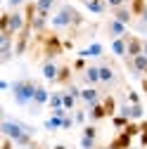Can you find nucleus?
<instances>
[{"mask_svg": "<svg viewBox=\"0 0 147 149\" xmlns=\"http://www.w3.org/2000/svg\"><path fill=\"white\" fill-rule=\"evenodd\" d=\"M140 128H142V133L147 130V121H140Z\"/></svg>", "mask_w": 147, "mask_h": 149, "instance_id": "79ce46f5", "label": "nucleus"}, {"mask_svg": "<svg viewBox=\"0 0 147 149\" xmlns=\"http://www.w3.org/2000/svg\"><path fill=\"white\" fill-rule=\"evenodd\" d=\"M41 71H43V78L45 81L55 83V81H57V73H60V64L55 62V59H45L43 66H41Z\"/></svg>", "mask_w": 147, "mask_h": 149, "instance_id": "1a4fd4ad", "label": "nucleus"}, {"mask_svg": "<svg viewBox=\"0 0 147 149\" xmlns=\"http://www.w3.org/2000/svg\"><path fill=\"white\" fill-rule=\"evenodd\" d=\"M81 90H83V88H78L76 83H69V85H66V92H69V95H74L76 100H81Z\"/></svg>", "mask_w": 147, "mask_h": 149, "instance_id": "2f4dec72", "label": "nucleus"}, {"mask_svg": "<svg viewBox=\"0 0 147 149\" xmlns=\"http://www.w3.org/2000/svg\"><path fill=\"white\" fill-rule=\"evenodd\" d=\"M142 116H145L142 104H131V121H142Z\"/></svg>", "mask_w": 147, "mask_h": 149, "instance_id": "bb28decb", "label": "nucleus"}, {"mask_svg": "<svg viewBox=\"0 0 147 149\" xmlns=\"http://www.w3.org/2000/svg\"><path fill=\"white\" fill-rule=\"evenodd\" d=\"M85 10L88 12H93V14H104L107 10H109V5H107V0H85Z\"/></svg>", "mask_w": 147, "mask_h": 149, "instance_id": "dca6fc26", "label": "nucleus"}, {"mask_svg": "<svg viewBox=\"0 0 147 149\" xmlns=\"http://www.w3.org/2000/svg\"><path fill=\"white\" fill-rule=\"evenodd\" d=\"M78 3H85V0H78Z\"/></svg>", "mask_w": 147, "mask_h": 149, "instance_id": "09e8293b", "label": "nucleus"}, {"mask_svg": "<svg viewBox=\"0 0 147 149\" xmlns=\"http://www.w3.org/2000/svg\"><path fill=\"white\" fill-rule=\"evenodd\" d=\"M119 114H121V116H126V118H131V102L119 104Z\"/></svg>", "mask_w": 147, "mask_h": 149, "instance_id": "72a5a7b5", "label": "nucleus"}, {"mask_svg": "<svg viewBox=\"0 0 147 149\" xmlns=\"http://www.w3.org/2000/svg\"><path fill=\"white\" fill-rule=\"evenodd\" d=\"M142 54H145V57H147V40L142 43Z\"/></svg>", "mask_w": 147, "mask_h": 149, "instance_id": "37998d69", "label": "nucleus"}, {"mask_svg": "<svg viewBox=\"0 0 147 149\" xmlns=\"http://www.w3.org/2000/svg\"><path fill=\"white\" fill-rule=\"evenodd\" d=\"M128 7H131L133 17H138V19H140V17L145 14V10H147V0H131V5H128Z\"/></svg>", "mask_w": 147, "mask_h": 149, "instance_id": "aec40b11", "label": "nucleus"}, {"mask_svg": "<svg viewBox=\"0 0 147 149\" xmlns=\"http://www.w3.org/2000/svg\"><path fill=\"white\" fill-rule=\"evenodd\" d=\"M74 123H76V121H74V116H64V123H62V130H69V128H74Z\"/></svg>", "mask_w": 147, "mask_h": 149, "instance_id": "c9c22d12", "label": "nucleus"}, {"mask_svg": "<svg viewBox=\"0 0 147 149\" xmlns=\"http://www.w3.org/2000/svg\"><path fill=\"white\" fill-rule=\"evenodd\" d=\"M126 133L131 135V137H140V133H142V128H140V123H135V121H131L126 125Z\"/></svg>", "mask_w": 147, "mask_h": 149, "instance_id": "cd10ccee", "label": "nucleus"}, {"mask_svg": "<svg viewBox=\"0 0 147 149\" xmlns=\"http://www.w3.org/2000/svg\"><path fill=\"white\" fill-rule=\"evenodd\" d=\"M81 102L85 104V109H90V107L100 104V102H102L100 90H97V88H83V90H81Z\"/></svg>", "mask_w": 147, "mask_h": 149, "instance_id": "0eeeda50", "label": "nucleus"}, {"mask_svg": "<svg viewBox=\"0 0 147 149\" xmlns=\"http://www.w3.org/2000/svg\"><path fill=\"white\" fill-rule=\"evenodd\" d=\"M48 107L55 111V109H62L64 104H62V92H52L50 95V102H48Z\"/></svg>", "mask_w": 147, "mask_h": 149, "instance_id": "a878e982", "label": "nucleus"}, {"mask_svg": "<svg viewBox=\"0 0 147 149\" xmlns=\"http://www.w3.org/2000/svg\"><path fill=\"white\" fill-rule=\"evenodd\" d=\"M100 85H114L116 83V71L109 62H100Z\"/></svg>", "mask_w": 147, "mask_h": 149, "instance_id": "423d86ee", "label": "nucleus"}, {"mask_svg": "<svg viewBox=\"0 0 147 149\" xmlns=\"http://www.w3.org/2000/svg\"><path fill=\"white\" fill-rule=\"evenodd\" d=\"M97 149H112L109 144H97Z\"/></svg>", "mask_w": 147, "mask_h": 149, "instance_id": "c03bdc74", "label": "nucleus"}, {"mask_svg": "<svg viewBox=\"0 0 147 149\" xmlns=\"http://www.w3.org/2000/svg\"><path fill=\"white\" fill-rule=\"evenodd\" d=\"M128 102H131V104H140V95L135 90H128Z\"/></svg>", "mask_w": 147, "mask_h": 149, "instance_id": "f704fd0d", "label": "nucleus"}, {"mask_svg": "<svg viewBox=\"0 0 147 149\" xmlns=\"http://www.w3.org/2000/svg\"><path fill=\"white\" fill-rule=\"evenodd\" d=\"M14 147V142L10 140V137H3V144H0V149H12Z\"/></svg>", "mask_w": 147, "mask_h": 149, "instance_id": "58836bf2", "label": "nucleus"}, {"mask_svg": "<svg viewBox=\"0 0 147 149\" xmlns=\"http://www.w3.org/2000/svg\"><path fill=\"white\" fill-rule=\"evenodd\" d=\"M85 118H88V114H85L83 109H76V111H74V121H76L78 125H83V123H85Z\"/></svg>", "mask_w": 147, "mask_h": 149, "instance_id": "473e14b6", "label": "nucleus"}, {"mask_svg": "<svg viewBox=\"0 0 147 149\" xmlns=\"http://www.w3.org/2000/svg\"><path fill=\"white\" fill-rule=\"evenodd\" d=\"M0 133L5 137H10L17 147H24V149H36V142H33V128L22 123V121H12L5 116V121L0 123Z\"/></svg>", "mask_w": 147, "mask_h": 149, "instance_id": "f257e3e1", "label": "nucleus"}, {"mask_svg": "<svg viewBox=\"0 0 147 149\" xmlns=\"http://www.w3.org/2000/svg\"><path fill=\"white\" fill-rule=\"evenodd\" d=\"M74 73H76V71L71 69V64H62L55 83H57V85H69V83H74Z\"/></svg>", "mask_w": 147, "mask_h": 149, "instance_id": "ddd939ff", "label": "nucleus"}, {"mask_svg": "<svg viewBox=\"0 0 147 149\" xmlns=\"http://www.w3.org/2000/svg\"><path fill=\"white\" fill-rule=\"evenodd\" d=\"M140 147H147V130L140 133Z\"/></svg>", "mask_w": 147, "mask_h": 149, "instance_id": "ea45409f", "label": "nucleus"}, {"mask_svg": "<svg viewBox=\"0 0 147 149\" xmlns=\"http://www.w3.org/2000/svg\"><path fill=\"white\" fill-rule=\"evenodd\" d=\"M102 104H104V109H107V114H109V118H112V116H116V100H114L112 95H107V97H102Z\"/></svg>", "mask_w": 147, "mask_h": 149, "instance_id": "5701e85b", "label": "nucleus"}, {"mask_svg": "<svg viewBox=\"0 0 147 149\" xmlns=\"http://www.w3.org/2000/svg\"><path fill=\"white\" fill-rule=\"evenodd\" d=\"M60 0H36V5H38V14H45V17H50V10H52V5H57Z\"/></svg>", "mask_w": 147, "mask_h": 149, "instance_id": "4be33fe9", "label": "nucleus"}, {"mask_svg": "<svg viewBox=\"0 0 147 149\" xmlns=\"http://www.w3.org/2000/svg\"><path fill=\"white\" fill-rule=\"evenodd\" d=\"M36 88L38 83H33L31 78H24V81H14L12 83V95H14V102L19 107H26L33 102V95H36Z\"/></svg>", "mask_w": 147, "mask_h": 149, "instance_id": "7ed1b4c3", "label": "nucleus"}, {"mask_svg": "<svg viewBox=\"0 0 147 149\" xmlns=\"http://www.w3.org/2000/svg\"><path fill=\"white\" fill-rule=\"evenodd\" d=\"M131 149H135V147H131Z\"/></svg>", "mask_w": 147, "mask_h": 149, "instance_id": "8fccbe9b", "label": "nucleus"}, {"mask_svg": "<svg viewBox=\"0 0 147 149\" xmlns=\"http://www.w3.org/2000/svg\"><path fill=\"white\" fill-rule=\"evenodd\" d=\"M62 123H64V116H57V114H52L43 125H45V130H60L62 128Z\"/></svg>", "mask_w": 147, "mask_h": 149, "instance_id": "412c9836", "label": "nucleus"}, {"mask_svg": "<svg viewBox=\"0 0 147 149\" xmlns=\"http://www.w3.org/2000/svg\"><path fill=\"white\" fill-rule=\"evenodd\" d=\"M31 26H26L19 36H17V43H14V54H17V57H19V54H24L26 50H29V38H31Z\"/></svg>", "mask_w": 147, "mask_h": 149, "instance_id": "6e6552de", "label": "nucleus"}, {"mask_svg": "<svg viewBox=\"0 0 147 149\" xmlns=\"http://www.w3.org/2000/svg\"><path fill=\"white\" fill-rule=\"evenodd\" d=\"M50 24H52V29H57V31L69 29V26H81V24H83V14L74 7V5H62L57 12L52 14Z\"/></svg>", "mask_w": 147, "mask_h": 149, "instance_id": "f03ea898", "label": "nucleus"}, {"mask_svg": "<svg viewBox=\"0 0 147 149\" xmlns=\"http://www.w3.org/2000/svg\"><path fill=\"white\" fill-rule=\"evenodd\" d=\"M81 83H83L85 88L100 85V66H97V64H88V69L81 73Z\"/></svg>", "mask_w": 147, "mask_h": 149, "instance_id": "39448f33", "label": "nucleus"}, {"mask_svg": "<svg viewBox=\"0 0 147 149\" xmlns=\"http://www.w3.org/2000/svg\"><path fill=\"white\" fill-rule=\"evenodd\" d=\"M126 29H128V26H126V24H121V22H116V19H112V22L107 24V33L112 36V40H114V38H123V36L128 33Z\"/></svg>", "mask_w": 147, "mask_h": 149, "instance_id": "4468645a", "label": "nucleus"}, {"mask_svg": "<svg viewBox=\"0 0 147 149\" xmlns=\"http://www.w3.org/2000/svg\"><path fill=\"white\" fill-rule=\"evenodd\" d=\"M112 19H116V22H121V24H131L135 17H133V12H131V7L128 5H123V7H116V10H112Z\"/></svg>", "mask_w": 147, "mask_h": 149, "instance_id": "f8f14e48", "label": "nucleus"}, {"mask_svg": "<svg viewBox=\"0 0 147 149\" xmlns=\"http://www.w3.org/2000/svg\"><path fill=\"white\" fill-rule=\"evenodd\" d=\"M112 52L116 54V57H123L126 59V54H128V40H126V36H123V38H114L112 40Z\"/></svg>", "mask_w": 147, "mask_h": 149, "instance_id": "a211bd4d", "label": "nucleus"}, {"mask_svg": "<svg viewBox=\"0 0 147 149\" xmlns=\"http://www.w3.org/2000/svg\"><path fill=\"white\" fill-rule=\"evenodd\" d=\"M22 5H24V0H7V7H10L12 12H14V10H19Z\"/></svg>", "mask_w": 147, "mask_h": 149, "instance_id": "4c0bfd02", "label": "nucleus"}, {"mask_svg": "<svg viewBox=\"0 0 147 149\" xmlns=\"http://www.w3.org/2000/svg\"><path fill=\"white\" fill-rule=\"evenodd\" d=\"M50 95H52V92H48V88L38 85V88H36V95H33V102L38 104V107H43V104L50 102Z\"/></svg>", "mask_w": 147, "mask_h": 149, "instance_id": "6ab92c4d", "label": "nucleus"}, {"mask_svg": "<svg viewBox=\"0 0 147 149\" xmlns=\"http://www.w3.org/2000/svg\"><path fill=\"white\" fill-rule=\"evenodd\" d=\"M102 45L100 43H90L88 47H83V50H78V57H83V59H88V57H102Z\"/></svg>", "mask_w": 147, "mask_h": 149, "instance_id": "f3484780", "label": "nucleus"}, {"mask_svg": "<svg viewBox=\"0 0 147 149\" xmlns=\"http://www.w3.org/2000/svg\"><path fill=\"white\" fill-rule=\"evenodd\" d=\"M107 5H109V10H116V7L126 5V0H107Z\"/></svg>", "mask_w": 147, "mask_h": 149, "instance_id": "e433bc0d", "label": "nucleus"}, {"mask_svg": "<svg viewBox=\"0 0 147 149\" xmlns=\"http://www.w3.org/2000/svg\"><path fill=\"white\" fill-rule=\"evenodd\" d=\"M76 97H74V95H69V92L66 90H62V104H64V109L66 111H71V109H76Z\"/></svg>", "mask_w": 147, "mask_h": 149, "instance_id": "b1692460", "label": "nucleus"}, {"mask_svg": "<svg viewBox=\"0 0 147 149\" xmlns=\"http://www.w3.org/2000/svg\"><path fill=\"white\" fill-rule=\"evenodd\" d=\"M140 24H142V26H147V10H145V14L140 17Z\"/></svg>", "mask_w": 147, "mask_h": 149, "instance_id": "a19ab883", "label": "nucleus"}, {"mask_svg": "<svg viewBox=\"0 0 147 149\" xmlns=\"http://www.w3.org/2000/svg\"><path fill=\"white\" fill-rule=\"evenodd\" d=\"M52 149H66V147H64V144H55Z\"/></svg>", "mask_w": 147, "mask_h": 149, "instance_id": "a18cd8bd", "label": "nucleus"}, {"mask_svg": "<svg viewBox=\"0 0 147 149\" xmlns=\"http://www.w3.org/2000/svg\"><path fill=\"white\" fill-rule=\"evenodd\" d=\"M128 123H131V118H126V116H121V114L112 116V125L119 130V133H121V130H126V125H128Z\"/></svg>", "mask_w": 147, "mask_h": 149, "instance_id": "393cba45", "label": "nucleus"}, {"mask_svg": "<svg viewBox=\"0 0 147 149\" xmlns=\"http://www.w3.org/2000/svg\"><path fill=\"white\" fill-rule=\"evenodd\" d=\"M38 43L43 47V57L45 59H55V57H60V54L66 50L57 33H38Z\"/></svg>", "mask_w": 147, "mask_h": 149, "instance_id": "20e7f679", "label": "nucleus"}, {"mask_svg": "<svg viewBox=\"0 0 147 149\" xmlns=\"http://www.w3.org/2000/svg\"><path fill=\"white\" fill-rule=\"evenodd\" d=\"M81 149H97V140H93V137H81Z\"/></svg>", "mask_w": 147, "mask_h": 149, "instance_id": "7c9ffc66", "label": "nucleus"}, {"mask_svg": "<svg viewBox=\"0 0 147 149\" xmlns=\"http://www.w3.org/2000/svg\"><path fill=\"white\" fill-rule=\"evenodd\" d=\"M109 147H112V149H131V147H133V137L128 135L126 130H121V133L109 142Z\"/></svg>", "mask_w": 147, "mask_h": 149, "instance_id": "9b49d317", "label": "nucleus"}, {"mask_svg": "<svg viewBox=\"0 0 147 149\" xmlns=\"http://www.w3.org/2000/svg\"><path fill=\"white\" fill-rule=\"evenodd\" d=\"M36 149H48V147H36Z\"/></svg>", "mask_w": 147, "mask_h": 149, "instance_id": "de8ad7c7", "label": "nucleus"}, {"mask_svg": "<svg viewBox=\"0 0 147 149\" xmlns=\"http://www.w3.org/2000/svg\"><path fill=\"white\" fill-rule=\"evenodd\" d=\"M71 69L76 71V73H83V71L88 69V62H85L83 57H76V59H74V64H71Z\"/></svg>", "mask_w": 147, "mask_h": 149, "instance_id": "c85d7f7f", "label": "nucleus"}, {"mask_svg": "<svg viewBox=\"0 0 147 149\" xmlns=\"http://www.w3.org/2000/svg\"><path fill=\"white\" fill-rule=\"evenodd\" d=\"M83 137H93V140H97V125H95V123L83 125Z\"/></svg>", "mask_w": 147, "mask_h": 149, "instance_id": "c756f323", "label": "nucleus"}, {"mask_svg": "<svg viewBox=\"0 0 147 149\" xmlns=\"http://www.w3.org/2000/svg\"><path fill=\"white\" fill-rule=\"evenodd\" d=\"M140 29H142V31H147V26H142V24H140Z\"/></svg>", "mask_w": 147, "mask_h": 149, "instance_id": "49530a36", "label": "nucleus"}, {"mask_svg": "<svg viewBox=\"0 0 147 149\" xmlns=\"http://www.w3.org/2000/svg\"><path fill=\"white\" fill-rule=\"evenodd\" d=\"M88 118L93 121V123H97V121H102V118H109L104 104L100 102V104H95V107H90V109H88Z\"/></svg>", "mask_w": 147, "mask_h": 149, "instance_id": "2eb2a0df", "label": "nucleus"}, {"mask_svg": "<svg viewBox=\"0 0 147 149\" xmlns=\"http://www.w3.org/2000/svg\"><path fill=\"white\" fill-rule=\"evenodd\" d=\"M126 40H128V54H126L128 59L142 54V43H145V40H140L138 36H133V33H126Z\"/></svg>", "mask_w": 147, "mask_h": 149, "instance_id": "9d476101", "label": "nucleus"}]
</instances>
